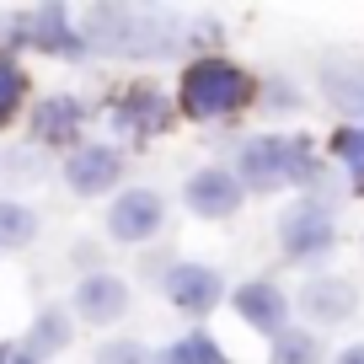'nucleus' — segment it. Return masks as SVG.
I'll list each match as a JSON object with an SVG mask.
<instances>
[{
    "instance_id": "1",
    "label": "nucleus",
    "mask_w": 364,
    "mask_h": 364,
    "mask_svg": "<svg viewBox=\"0 0 364 364\" xmlns=\"http://www.w3.org/2000/svg\"><path fill=\"white\" fill-rule=\"evenodd\" d=\"M91 54H124V59H161L177 48V22L166 11H134V6H97L80 27Z\"/></svg>"
},
{
    "instance_id": "2",
    "label": "nucleus",
    "mask_w": 364,
    "mask_h": 364,
    "mask_svg": "<svg viewBox=\"0 0 364 364\" xmlns=\"http://www.w3.org/2000/svg\"><path fill=\"white\" fill-rule=\"evenodd\" d=\"M257 97V80L236 65V59L204 54L182 70L177 80V113L193 118V124H220V118H236L241 107Z\"/></svg>"
},
{
    "instance_id": "3",
    "label": "nucleus",
    "mask_w": 364,
    "mask_h": 364,
    "mask_svg": "<svg viewBox=\"0 0 364 364\" xmlns=\"http://www.w3.org/2000/svg\"><path fill=\"white\" fill-rule=\"evenodd\" d=\"M230 171H236L241 193H284V188L316 182V156H311L306 134H252L236 150Z\"/></svg>"
},
{
    "instance_id": "4",
    "label": "nucleus",
    "mask_w": 364,
    "mask_h": 364,
    "mask_svg": "<svg viewBox=\"0 0 364 364\" xmlns=\"http://www.w3.org/2000/svg\"><path fill=\"white\" fill-rule=\"evenodd\" d=\"M338 247V215H332L327 198H295V204L279 215V252L284 262H321Z\"/></svg>"
},
{
    "instance_id": "5",
    "label": "nucleus",
    "mask_w": 364,
    "mask_h": 364,
    "mask_svg": "<svg viewBox=\"0 0 364 364\" xmlns=\"http://www.w3.org/2000/svg\"><path fill=\"white\" fill-rule=\"evenodd\" d=\"M70 316L86 321V327H118V321L134 311V289H129L124 273L113 268H91L75 279V289H70Z\"/></svg>"
},
{
    "instance_id": "6",
    "label": "nucleus",
    "mask_w": 364,
    "mask_h": 364,
    "mask_svg": "<svg viewBox=\"0 0 364 364\" xmlns=\"http://www.w3.org/2000/svg\"><path fill=\"white\" fill-rule=\"evenodd\" d=\"M65 188L75 198H113L118 182H124V150L113 139H80L65 156Z\"/></svg>"
},
{
    "instance_id": "7",
    "label": "nucleus",
    "mask_w": 364,
    "mask_h": 364,
    "mask_svg": "<svg viewBox=\"0 0 364 364\" xmlns=\"http://www.w3.org/2000/svg\"><path fill=\"white\" fill-rule=\"evenodd\" d=\"M161 295H166V306L171 311H182V316H193V321H204V316H215L220 306H225V279H220V268H209V262H171L166 273H161Z\"/></svg>"
},
{
    "instance_id": "8",
    "label": "nucleus",
    "mask_w": 364,
    "mask_h": 364,
    "mask_svg": "<svg viewBox=\"0 0 364 364\" xmlns=\"http://www.w3.org/2000/svg\"><path fill=\"white\" fill-rule=\"evenodd\" d=\"M166 230V198L156 188H118L107 204V236L118 247H145Z\"/></svg>"
},
{
    "instance_id": "9",
    "label": "nucleus",
    "mask_w": 364,
    "mask_h": 364,
    "mask_svg": "<svg viewBox=\"0 0 364 364\" xmlns=\"http://www.w3.org/2000/svg\"><path fill=\"white\" fill-rule=\"evenodd\" d=\"M16 43H27L33 54H48V59H86L91 54L65 6H33V11L16 22Z\"/></svg>"
},
{
    "instance_id": "10",
    "label": "nucleus",
    "mask_w": 364,
    "mask_h": 364,
    "mask_svg": "<svg viewBox=\"0 0 364 364\" xmlns=\"http://www.w3.org/2000/svg\"><path fill=\"white\" fill-rule=\"evenodd\" d=\"M241 204H247V193H241L230 166H198L193 177L182 182V209L193 220H230Z\"/></svg>"
},
{
    "instance_id": "11",
    "label": "nucleus",
    "mask_w": 364,
    "mask_h": 364,
    "mask_svg": "<svg viewBox=\"0 0 364 364\" xmlns=\"http://www.w3.org/2000/svg\"><path fill=\"white\" fill-rule=\"evenodd\" d=\"M27 129H33L38 145L75 150V145H80V134H86V102H80V97H70V91L38 97L33 113H27Z\"/></svg>"
},
{
    "instance_id": "12",
    "label": "nucleus",
    "mask_w": 364,
    "mask_h": 364,
    "mask_svg": "<svg viewBox=\"0 0 364 364\" xmlns=\"http://www.w3.org/2000/svg\"><path fill=\"white\" fill-rule=\"evenodd\" d=\"M225 300H230V311H236L252 332H262V338H279V332L289 327V311H295L289 295L273 284V279H247V284H236Z\"/></svg>"
},
{
    "instance_id": "13",
    "label": "nucleus",
    "mask_w": 364,
    "mask_h": 364,
    "mask_svg": "<svg viewBox=\"0 0 364 364\" xmlns=\"http://www.w3.org/2000/svg\"><path fill=\"white\" fill-rule=\"evenodd\" d=\"M289 306H300V316H306L311 327H343V321L359 311V289H353L348 279L316 273V279H306V289H300Z\"/></svg>"
},
{
    "instance_id": "14",
    "label": "nucleus",
    "mask_w": 364,
    "mask_h": 364,
    "mask_svg": "<svg viewBox=\"0 0 364 364\" xmlns=\"http://www.w3.org/2000/svg\"><path fill=\"white\" fill-rule=\"evenodd\" d=\"M113 129L118 134H129V139H150V134H166L171 129V102L161 97L156 86H129L124 97L113 102Z\"/></svg>"
},
{
    "instance_id": "15",
    "label": "nucleus",
    "mask_w": 364,
    "mask_h": 364,
    "mask_svg": "<svg viewBox=\"0 0 364 364\" xmlns=\"http://www.w3.org/2000/svg\"><path fill=\"white\" fill-rule=\"evenodd\" d=\"M70 343H75V321H70V311L65 306H48V311H38V316H33V327H27V338L16 343V348L33 353L38 364H48L54 353H65Z\"/></svg>"
},
{
    "instance_id": "16",
    "label": "nucleus",
    "mask_w": 364,
    "mask_h": 364,
    "mask_svg": "<svg viewBox=\"0 0 364 364\" xmlns=\"http://www.w3.org/2000/svg\"><path fill=\"white\" fill-rule=\"evenodd\" d=\"M150 364H230V359L215 343V332L193 327L188 338H171L166 348H150Z\"/></svg>"
},
{
    "instance_id": "17",
    "label": "nucleus",
    "mask_w": 364,
    "mask_h": 364,
    "mask_svg": "<svg viewBox=\"0 0 364 364\" xmlns=\"http://www.w3.org/2000/svg\"><path fill=\"white\" fill-rule=\"evenodd\" d=\"M268 364H327V348L311 327H284L268 338Z\"/></svg>"
},
{
    "instance_id": "18",
    "label": "nucleus",
    "mask_w": 364,
    "mask_h": 364,
    "mask_svg": "<svg viewBox=\"0 0 364 364\" xmlns=\"http://www.w3.org/2000/svg\"><path fill=\"white\" fill-rule=\"evenodd\" d=\"M38 209H27L22 198H0V252H22L38 241Z\"/></svg>"
},
{
    "instance_id": "19",
    "label": "nucleus",
    "mask_w": 364,
    "mask_h": 364,
    "mask_svg": "<svg viewBox=\"0 0 364 364\" xmlns=\"http://www.w3.org/2000/svg\"><path fill=\"white\" fill-rule=\"evenodd\" d=\"M27 102V70L11 54H0V129H11Z\"/></svg>"
},
{
    "instance_id": "20",
    "label": "nucleus",
    "mask_w": 364,
    "mask_h": 364,
    "mask_svg": "<svg viewBox=\"0 0 364 364\" xmlns=\"http://www.w3.org/2000/svg\"><path fill=\"white\" fill-rule=\"evenodd\" d=\"M332 156L343 161V171H348V182L364 193V124H348L332 134Z\"/></svg>"
},
{
    "instance_id": "21",
    "label": "nucleus",
    "mask_w": 364,
    "mask_h": 364,
    "mask_svg": "<svg viewBox=\"0 0 364 364\" xmlns=\"http://www.w3.org/2000/svg\"><path fill=\"white\" fill-rule=\"evenodd\" d=\"M91 364H150V348L139 338H107L102 348L91 353Z\"/></svg>"
},
{
    "instance_id": "22",
    "label": "nucleus",
    "mask_w": 364,
    "mask_h": 364,
    "mask_svg": "<svg viewBox=\"0 0 364 364\" xmlns=\"http://www.w3.org/2000/svg\"><path fill=\"white\" fill-rule=\"evenodd\" d=\"M327 91H332V102L338 107H348V113H364V75H343V80H327Z\"/></svg>"
},
{
    "instance_id": "23",
    "label": "nucleus",
    "mask_w": 364,
    "mask_h": 364,
    "mask_svg": "<svg viewBox=\"0 0 364 364\" xmlns=\"http://www.w3.org/2000/svg\"><path fill=\"white\" fill-rule=\"evenodd\" d=\"M0 171H6V177H16V182H38V177H43V171H38V156H33V150H11Z\"/></svg>"
},
{
    "instance_id": "24",
    "label": "nucleus",
    "mask_w": 364,
    "mask_h": 364,
    "mask_svg": "<svg viewBox=\"0 0 364 364\" xmlns=\"http://www.w3.org/2000/svg\"><path fill=\"white\" fill-rule=\"evenodd\" d=\"M332 364H364V343H348V348H343Z\"/></svg>"
},
{
    "instance_id": "25",
    "label": "nucleus",
    "mask_w": 364,
    "mask_h": 364,
    "mask_svg": "<svg viewBox=\"0 0 364 364\" xmlns=\"http://www.w3.org/2000/svg\"><path fill=\"white\" fill-rule=\"evenodd\" d=\"M6 364H38V359H33V353H22V348L11 343V359H6Z\"/></svg>"
}]
</instances>
